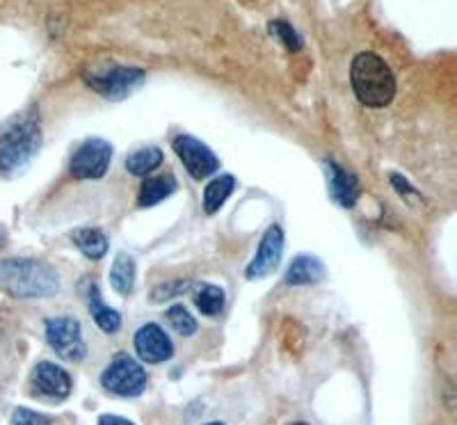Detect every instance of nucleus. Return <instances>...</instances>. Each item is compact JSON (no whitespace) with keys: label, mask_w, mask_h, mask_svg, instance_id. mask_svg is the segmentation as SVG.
<instances>
[{"label":"nucleus","mask_w":457,"mask_h":425,"mask_svg":"<svg viewBox=\"0 0 457 425\" xmlns=\"http://www.w3.org/2000/svg\"><path fill=\"white\" fill-rule=\"evenodd\" d=\"M0 288L21 300L51 297L60 291V275L44 261L12 256L0 261Z\"/></svg>","instance_id":"nucleus-1"},{"label":"nucleus","mask_w":457,"mask_h":425,"mask_svg":"<svg viewBox=\"0 0 457 425\" xmlns=\"http://www.w3.org/2000/svg\"><path fill=\"white\" fill-rule=\"evenodd\" d=\"M42 146V124L35 108L26 110L0 133V171L14 174L35 158Z\"/></svg>","instance_id":"nucleus-2"},{"label":"nucleus","mask_w":457,"mask_h":425,"mask_svg":"<svg viewBox=\"0 0 457 425\" xmlns=\"http://www.w3.org/2000/svg\"><path fill=\"white\" fill-rule=\"evenodd\" d=\"M354 96L369 108H385L395 96V79L389 64L375 53H359L350 67Z\"/></svg>","instance_id":"nucleus-3"},{"label":"nucleus","mask_w":457,"mask_h":425,"mask_svg":"<svg viewBox=\"0 0 457 425\" xmlns=\"http://www.w3.org/2000/svg\"><path fill=\"white\" fill-rule=\"evenodd\" d=\"M101 387L120 398H136L146 389V373L137 359L120 353L101 373Z\"/></svg>","instance_id":"nucleus-4"},{"label":"nucleus","mask_w":457,"mask_h":425,"mask_svg":"<svg viewBox=\"0 0 457 425\" xmlns=\"http://www.w3.org/2000/svg\"><path fill=\"white\" fill-rule=\"evenodd\" d=\"M46 341L48 346L55 350L67 362H83L87 354V346H85L83 329L76 318L57 316L46 321Z\"/></svg>","instance_id":"nucleus-5"},{"label":"nucleus","mask_w":457,"mask_h":425,"mask_svg":"<svg viewBox=\"0 0 457 425\" xmlns=\"http://www.w3.org/2000/svg\"><path fill=\"white\" fill-rule=\"evenodd\" d=\"M110 161H112V146L101 138H89L71 156V174L80 181H99L105 177Z\"/></svg>","instance_id":"nucleus-6"},{"label":"nucleus","mask_w":457,"mask_h":425,"mask_svg":"<svg viewBox=\"0 0 457 425\" xmlns=\"http://www.w3.org/2000/svg\"><path fill=\"white\" fill-rule=\"evenodd\" d=\"M85 80L89 88L108 99H124L126 94L140 88V83L145 80V71L133 67H110L104 71H94L92 76H85Z\"/></svg>","instance_id":"nucleus-7"},{"label":"nucleus","mask_w":457,"mask_h":425,"mask_svg":"<svg viewBox=\"0 0 457 425\" xmlns=\"http://www.w3.org/2000/svg\"><path fill=\"white\" fill-rule=\"evenodd\" d=\"M171 146H174L177 156L181 158L183 167H186L187 174L193 179H206L218 171V156L204 142L193 138V135H177Z\"/></svg>","instance_id":"nucleus-8"},{"label":"nucleus","mask_w":457,"mask_h":425,"mask_svg":"<svg viewBox=\"0 0 457 425\" xmlns=\"http://www.w3.org/2000/svg\"><path fill=\"white\" fill-rule=\"evenodd\" d=\"M30 389L39 398L62 403L71 396V375L53 362H39L30 373Z\"/></svg>","instance_id":"nucleus-9"},{"label":"nucleus","mask_w":457,"mask_h":425,"mask_svg":"<svg viewBox=\"0 0 457 425\" xmlns=\"http://www.w3.org/2000/svg\"><path fill=\"white\" fill-rule=\"evenodd\" d=\"M281 254H284V231L277 224H272V227H268L263 238H261L256 256L247 265V270H245V277L247 279H263V277H268L279 265Z\"/></svg>","instance_id":"nucleus-10"},{"label":"nucleus","mask_w":457,"mask_h":425,"mask_svg":"<svg viewBox=\"0 0 457 425\" xmlns=\"http://www.w3.org/2000/svg\"><path fill=\"white\" fill-rule=\"evenodd\" d=\"M136 350L137 357L146 363H161L171 359L174 354V343L170 341L167 332L156 322H146L136 332Z\"/></svg>","instance_id":"nucleus-11"},{"label":"nucleus","mask_w":457,"mask_h":425,"mask_svg":"<svg viewBox=\"0 0 457 425\" xmlns=\"http://www.w3.org/2000/svg\"><path fill=\"white\" fill-rule=\"evenodd\" d=\"M325 165H328V186L334 202L341 204L343 208H353L359 199V192H361L359 181L334 161H328Z\"/></svg>","instance_id":"nucleus-12"},{"label":"nucleus","mask_w":457,"mask_h":425,"mask_svg":"<svg viewBox=\"0 0 457 425\" xmlns=\"http://www.w3.org/2000/svg\"><path fill=\"white\" fill-rule=\"evenodd\" d=\"M325 279V265L312 254H300L293 259L291 268L286 270L284 281L288 286H313Z\"/></svg>","instance_id":"nucleus-13"},{"label":"nucleus","mask_w":457,"mask_h":425,"mask_svg":"<svg viewBox=\"0 0 457 425\" xmlns=\"http://www.w3.org/2000/svg\"><path fill=\"white\" fill-rule=\"evenodd\" d=\"M179 183L171 174H161V177H149L142 181L140 188V197H137V204L142 208L156 206V204L165 202L167 197H171L177 192Z\"/></svg>","instance_id":"nucleus-14"},{"label":"nucleus","mask_w":457,"mask_h":425,"mask_svg":"<svg viewBox=\"0 0 457 425\" xmlns=\"http://www.w3.org/2000/svg\"><path fill=\"white\" fill-rule=\"evenodd\" d=\"M87 306H89V313L94 316L99 329H104L105 334H114L120 332L121 327V316L120 312H114L110 306H105V302L101 300V293H99V286L89 284L87 286Z\"/></svg>","instance_id":"nucleus-15"},{"label":"nucleus","mask_w":457,"mask_h":425,"mask_svg":"<svg viewBox=\"0 0 457 425\" xmlns=\"http://www.w3.org/2000/svg\"><path fill=\"white\" fill-rule=\"evenodd\" d=\"M136 259L126 252H120L114 256L112 268H110V284L120 296H130L136 286Z\"/></svg>","instance_id":"nucleus-16"},{"label":"nucleus","mask_w":457,"mask_h":425,"mask_svg":"<svg viewBox=\"0 0 457 425\" xmlns=\"http://www.w3.org/2000/svg\"><path fill=\"white\" fill-rule=\"evenodd\" d=\"M71 240L92 261H99L108 254V238L99 229H76L71 234Z\"/></svg>","instance_id":"nucleus-17"},{"label":"nucleus","mask_w":457,"mask_h":425,"mask_svg":"<svg viewBox=\"0 0 457 425\" xmlns=\"http://www.w3.org/2000/svg\"><path fill=\"white\" fill-rule=\"evenodd\" d=\"M162 162V151L158 146H142L126 158V170L133 177L146 179L151 171H156Z\"/></svg>","instance_id":"nucleus-18"},{"label":"nucleus","mask_w":457,"mask_h":425,"mask_svg":"<svg viewBox=\"0 0 457 425\" xmlns=\"http://www.w3.org/2000/svg\"><path fill=\"white\" fill-rule=\"evenodd\" d=\"M236 188V179L231 174H222V177H215L213 181L208 183L206 190H204V211L208 215H213L215 211L224 206L228 197H231V192Z\"/></svg>","instance_id":"nucleus-19"},{"label":"nucleus","mask_w":457,"mask_h":425,"mask_svg":"<svg viewBox=\"0 0 457 425\" xmlns=\"http://www.w3.org/2000/svg\"><path fill=\"white\" fill-rule=\"evenodd\" d=\"M195 304L204 316H218L224 309V291L215 284H199L195 288Z\"/></svg>","instance_id":"nucleus-20"},{"label":"nucleus","mask_w":457,"mask_h":425,"mask_svg":"<svg viewBox=\"0 0 457 425\" xmlns=\"http://www.w3.org/2000/svg\"><path fill=\"white\" fill-rule=\"evenodd\" d=\"M167 322L174 327V332L181 334V337H193L197 332V321L193 318V313L187 312L183 304H174L167 309Z\"/></svg>","instance_id":"nucleus-21"},{"label":"nucleus","mask_w":457,"mask_h":425,"mask_svg":"<svg viewBox=\"0 0 457 425\" xmlns=\"http://www.w3.org/2000/svg\"><path fill=\"white\" fill-rule=\"evenodd\" d=\"M190 284H193L190 279H177V281H167V284H158L156 288H154V293H151V300L156 302V304H161V302H167L171 300V297H177L181 296V293L190 291Z\"/></svg>","instance_id":"nucleus-22"},{"label":"nucleus","mask_w":457,"mask_h":425,"mask_svg":"<svg viewBox=\"0 0 457 425\" xmlns=\"http://www.w3.org/2000/svg\"><path fill=\"white\" fill-rule=\"evenodd\" d=\"M270 32H272V37H279L281 44H284V46L288 48V51H300V48H302L300 35H297V32L293 30V28L288 26V23L272 21L270 23Z\"/></svg>","instance_id":"nucleus-23"},{"label":"nucleus","mask_w":457,"mask_h":425,"mask_svg":"<svg viewBox=\"0 0 457 425\" xmlns=\"http://www.w3.org/2000/svg\"><path fill=\"white\" fill-rule=\"evenodd\" d=\"M10 425H53V421L46 414L32 412L28 407H16L10 419Z\"/></svg>","instance_id":"nucleus-24"},{"label":"nucleus","mask_w":457,"mask_h":425,"mask_svg":"<svg viewBox=\"0 0 457 425\" xmlns=\"http://www.w3.org/2000/svg\"><path fill=\"white\" fill-rule=\"evenodd\" d=\"M99 425H136V423H130L129 419H121V416L104 414L99 416Z\"/></svg>","instance_id":"nucleus-25"},{"label":"nucleus","mask_w":457,"mask_h":425,"mask_svg":"<svg viewBox=\"0 0 457 425\" xmlns=\"http://www.w3.org/2000/svg\"><path fill=\"white\" fill-rule=\"evenodd\" d=\"M206 425H224V423H218V421H213V423H206Z\"/></svg>","instance_id":"nucleus-26"},{"label":"nucleus","mask_w":457,"mask_h":425,"mask_svg":"<svg viewBox=\"0 0 457 425\" xmlns=\"http://www.w3.org/2000/svg\"><path fill=\"white\" fill-rule=\"evenodd\" d=\"M293 425H307V423H293Z\"/></svg>","instance_id":"nucleus-27"}]
</instances>
